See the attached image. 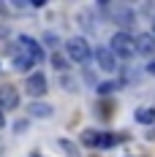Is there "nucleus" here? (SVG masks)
<instances>
[{
	"label": "nucleus",
	"mask_w": 155,
	"mask_h": 157,
	"mask_svg": "<svg viewBox=\"0 0 155 157\" xmlns=\"http://www.w3.org/2000/svg\"><path fill=\"white\" fill-rule=\"evenodd\" d=\"M109 49H112V54H114V57L131 60V57L136 54V41H133V35H131L128 30H120V33H114V35H112Z\"/></svg>",
	"instance_id": "obj_1"
},
{
	"label": "nucleus",
	"mask_w": 155,
	"mask_h": 157,
	"mask_svg": "<svg viewBox=\"0 0 155 157\" xmlns=\"http://www.w3.org/2000/svg\"><path fill=\"white\" fill-rule=\"evenodd\" d=\"M16 52H22V54H25L33 65H41L44 60H47L44 46H41L35 38H30V35H19V38H16Z\"/></svg>",
	"instance_id": "obj_2"
},
{
	"label": "nucleus",
	"mask_w": 155,
	"mask_h": 157,
	"mask_svg": "<svg viewBox=\"0 0 155 157\" xmlns=\"http://www.w3.org/2000/svg\"><path fill=\"white\" fill-rule=\"evenodd\" d=\"M65 52H68V60L82 63V65L93 57V49H90V44H87V38H82V35L68 38V41H65Z\"/></svg>",
	"instance_id": "obj_3"
},
{
	"label": "nucleus",
	"mask_w": 155,
	"mask_h": 157,
	"mask_svg": "<svg viewBox=\"0 0 155 157\" xmlns=\"http://www.w3.org/2000/svg\"><path fill=\"white\" fill-rule=\"evenodd\" d=\"M101 8L112 16V22H117L120 27H133L136 25V14H133V8H128V6H106V3H101Z\"/></svg>",
	"instance_id": "obj_4"
},
{
	"label": "nucleus",
	"mask_w": 155,
	"mask_h": 157,
	"mask_svg": "<svg viewBox=\"0 0 155 157\" xmlns=\"http://www.w3.org/2000/svg\"><path fill=\"white\" fill-rule=\"evenodd\" d=\"M93 57H95V63H98V68L101 71H106V73H114L120 65H117V57L112 54V49L109 46H98L93 52Z\"/></svg>",
	"instance_id": "obj_5"
},
{
	"label": "nucleus",
	"mask_w": 155,
	"mask_h": 157,
	"mask_svg": "<svg viewBox=\"0 0 155 157\" xmlns=\"http://www.w3.org/2000/svg\"><path fill=\"white\" fill-rule=\"evenodd\" d=\"M0 109L3 111L19 109V92L14 84H0Z\"/></svg>",
	"instance_id": "obj_6"
},
{
	"label": "nucleus",
	"mask_w": 155,
	"mask_h": 157,
	"mask_svg": "<svg viewBox=\"0 0 155 157\" xmlns=\"http://www.w3.org/2000/svg\"><path fill=\"white\" fill-rule=\"evenodd\" d=\"M47 76L41 73V71H35V73H30L27 76V81H25V92L33 95V98H41V95L47 92Z\"/></svg>",
	"instance_id": "obj_7"
},
{
	"label": "nucleus",
	"mask_w": 155,
	"mask_h": 157,
	"mask_svg": "<svg viewBox=\"0 0 155 157\" xmlns=\"http://www.w3.org/2000/svg\"><path fill=\"white\" fill-rule=\"evenodd\" d=\"M133 41H136V54H141V57L155 54V35L153 33H139V35H133Z\"/></svg>",
	"instance_id": "obj_8"
},
{
	"label": "nucleus",
	"mask_w": 155,
	"mask_h": 157,
	"mask_svg": "<svg viewBox=\"0 0 155 157\" xmlns=\"http://www.w3.org/2000/svg\"><path fill=\"white\" fill-rule=\"evenodd\" d=\"M11 63H14V71H16V73H27V76H30L33 63L25 57V54H22V52H16V49L11 52Z\"/></svg>",
	"instance_id": "obj_9"
},
{
	"label": "nucleus",
	"mask_w": 155,
	"mask_h": 157,
	"mask_svg": "<svg viewBox=\"0 0 155 157\" xmlns=\"http://www.w3.org/2000/svg\"><path fill=\"white\" fill-rule=\"evenodd\" d=\"M27 111H30V117H35V119H49V117L55 114L49 103H38V100L30 103V109H27Z\"/></svg>",
	"instance_id": "obj_10"
},
{
	"label": "nucleus",
	"mask_w": 155,
	"mask_h": 157,
	"mask_svg": "<svg viewBox=\"0 0 155 157\" xmlns=\"http://www.w3.org/2000/svg\"><path fill=\"white\" fill-rule=\"evenodd\" d=\"M49 60H52V68H55V71H60V73H65V71H68V68H71V60H68V54H63V52H52V57H49Z\"/></svg>",
	"instance_id": "obj_11"
},
{
	"label": "nucleus",
	"mask_w": 155,
	"mask_h": 157,
	"mask_svg": "<svg viewBox=\"0 0 155 157\" xmlns=\"http://www.w3.org/2000/svg\"><path fill=\"white\" fill-rule=\"evenodd\" d=\"M136 122L139 125H153L155 122V109H150V106H144V109H136Z\"/></svg>",
	"instance_id": "obj_12"
},
{
	"label": "nucleus",
	"mask_w": 155,
	"mask_h": 157,
	"mask_svg": "<svg viewBox=\"0 0 155 157\" xmlns=\"http://www.w3.org/2000/svg\"><path fill=\"white\" fill-rule=\"evenodd\" d=\"M79 25L84 27L87 33H95L98 30V25H95V16H93V11H82L79 14Z\"/></svg>",
	"instance_id": "obj_13"
},
{
	"label": "nucleus",
	"mask_w": 155,
	"mask_h": 157,
	"mask_svg": "<svg viewBox=\"0 0 155 157\" xmlns=\"http://www.w3.org/2000/svg\"><path fill=\"white\" fill-rule=\"evenodd\" d=\"M82 144L84 146H101V133L98 130H84L82 133Z\"/></svg>",
	"instance_id": "obj_14"
},
{
	"label": "nucleus",
	"mask_w": 155,
	"mask_h": 157,
	"mask_svg": "<svg viewBox=\"0 0 155 157\" xmlns=\"http://www.w3.org/2000/svg\"><path fill=\"white\" fill-rule=\"evenodd\" d=\"M57 144H60V149L65 152V157H82V155H79V146H76L74 141H68V138H60Z\"/></svg>",
	"instance_id": "obj_15"
},
{
	"label": "nucleus",
	"mask_w": 155,
	"mask_h": 157,
	"mask_svg": "<svg viewBox=\"0 0 155 157\" xmlns=\"http://www.w3.org/2000/svg\"><path fill=\"white\" fill-rule=\"evenodd\" d=\"M60 87L65 90V92H76V90H79V87H76V81H74L71 76H60Z\"/></svg>",
	"instance_id": "obj_16"
},
{
	"label": "nucleus",
	"mask_w": 155,
	"mask_h": 157,
	"mask_svg": "<svg viewBox=\"0 0 155 157\" xmlns=\"http://www.w3.org/2000/svg\"><path fill=\"white\" fill-rule=\"evenodd\" d=\"M117 90V81H101L98 84V92L101 95H109V92H114Z\"/></svg>",
	"instance_id": "obj_17"
},
{
	"label": "nucleus",
	"mask_w": 155,
	"mask_h": 157,
	"mask_svg": "<svg viewBox=\"0 0 155 157\" xmlns=\"http://www.w3.org/2000/svg\"><path fill=\"white\" fill-rule=\"evenodd\" d=\"M114 144H117V136H104V133H101V149L114 146Z\"/></svg>",
	"instance_id": "obj_18"
},
{
	"label": "nucleus",
	"mask_w": 155,
	"mask_h": 157,
	"mask_svg": "<svg viewBox=\"0 0 155 157\" xmlns=\"http://www.w3.org/2000/svg\"><path fill=\"white\" fill-rule=\"evenodd\" d=\"M3 125H6V111L0 109V127H3Z\"/></svg>",
	"instance_id": "obj_19"
},
{
	"label": "nucleus",
	"mask_w": 155,
	"mask_h": 157,
	"mask_svg": "<svg viewBox=\"0 0 155 157\" xmlns=\"http://www.w3.org/2000/svg\"><path fill=\"white\" fill-rule=\"evenodd\" d=\"M147 71H150V73H153V76H155V60H153V63H150V65H147Z\"/></svg>",
	"instance_id": "obj_20"
},
{
	"label": "nucleus",
	"mask_w": 155,
	"mask_h": 157,
	"mask_svg": "<svg viewBox=\"0 0 155 157\" xmlns=\"http://www.w3.org/2000/svg\"><path fill=\"white\" fill-rule=\"evenodd\" d=\"M153 35H155V19H153Z\"/></svg>",
	"instance_id": "obj_21"
}]
</instances>
